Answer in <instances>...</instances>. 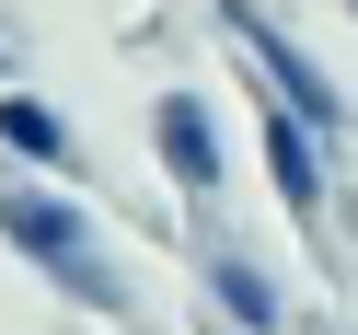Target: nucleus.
<instances>
[{"label":"nucleus","mask_w":358,"mask_h":335,"mask_svg":"<svg viewBox=\"0 0 358 335\" xmlns=\"http://www.w3.org/2000/svg\"><path fill=\"white\" fill-rule=\"evenodd\" d=\"M0 162L47 173V185H93V139L70 127V104L35 81H0Z\"/></svg>","instance_id":"423d86ee"},{"label":"nucleus","mask_w":358,"mask_h":335,"mask_svg":"<svg viewBox=\"0 0 358 335\" xmlns=\"http://www.w3.org/2000/svg\"><path fill=\"white\" fill-rule=\"evenodd\" d=\"M150 162H162V197L173 208H231V127H220V104L196 93V81H162L150 93Z\"/></svg>","instance_id":"39448f33"},{"label":"nucleus","mask_w":358,"mask_h":335,"mask_svg":"<svg viewBox=\"0 0 358 335\" xmlns=\"http://www.w3.org/2000/svg\"><path fill=\"white\" fill-rule=\"evenodd\" d=\"M196 335H231V324H208V312H196Z\"/></svg>","instance_id":"1a4fd4ad"},{"label":"nucleus","mask_w":358,"mask_h":335,"mask_svg":"<svg viewBox=\"0 0 358 335\" xmlns=\"http://www.w3.org/2000/svg\"><path fill=\"white\" fill-rule=\"evenodd\" d=\"M301 335H358V324H335V312H312V301H301Z\"/></svg>","instance_id":"6e6552de"},{"label":"nucleus","mask_w":358,"mask_h":335,"mask_svg":"<svg viewBox=\"0 0 358 335\" xmlns=\"http://www.w3.org/2000/svg\"><path fill=\"white\" fill-rule=\"evenodd\" d=\"M0 255L35 266V278H47L81 324H116V335L150 324V289L127 278V255L104 243V220L81 208V185H47V173L0 162Z\"/></svg>","instance_id":"f257e3e1"},{"label":"nucleus","mask_w":358,"mask_h":335,"mask_svg":"<svg viewBox=\"0 0 358 335\" xmlns=\"http://www.w3.org/2000/svg\"><path fill=\"white\" fill-rule=\"evenodd\" d=\"M173 255H185L208 324H231V335H301V301H289L278 255H255V231H231V208H173Z\"/></svg>","instance_id":"7ed1b4c3"},{"label":"nucleus","mask_w":358,"mask_h":335,"mask_svg":"<svg viewBox=\"0 0 358 335\" xmlns=\"http://www.w3.org/2000/svg\"><path fill=\"white\" fill-rule=\"evenodd\" d=\"M255 173H266V197H278V220L301 243L335 231V208H347V150H335L324 127H301L289 104H255Z\"/></svg>","instance_id":"20e7f679"},{"label":"nucleus","mask_w":358,"mask_h":335,"mask_svg":"<svg viewBox=\"0 0 358 335\" xmlns=\"http://www.w3.org/2000/svg\"><path fill=\"white\" fill-rule=\"evenodd\" d=\"M0 81H24V47H12V12H0Z\"/></svg>","instance_id":"0eeeda50"},{"label":"nucleus","mask_w":358,"mask_h":335,"mask_svg":"<svg viewBox=\"0 0 358 335\" xmlns=\"http://www.w3.org/2000/svg\"><path fill=\"white\" fill-rule=\"evenodd\" d=\"M196 12H208V35L243 58L255 104H289V116H301V127H324L335 150H358V93H347V81H335L324 58L301 47V35H289V12H278V0H196Z\"/></svg>","instance_id":"f03ea898"}]
</instances>
